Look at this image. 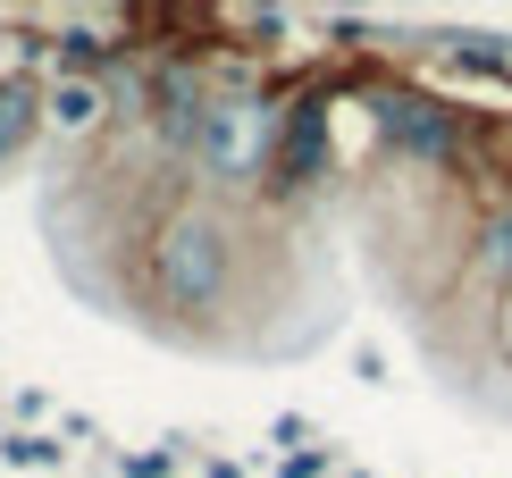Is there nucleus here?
<instances>
[{
  "instance_id": "nucleus-1",
  "label": "nucleus",
  "mask_w": 512,
  "mask_h": 478,
  "mask_svg": "<svg viewBox=\"0 0 512 478\" xmlns=\"http://www.w3.org/2000/svg\"><path fill=\"white\" fill-rule=\"evenodd\" d=\"M160 286L177 294V302H219L227 286V235L210 227V219H177L168 227V244H160Z\"/></svg>"
},
{
  "instance_id": "nucleus-2",
  "label": "nucleus",
  "mask_w": 512,
  "mask_h": 478,
  "mask_svg": "<svg viewBox=\"0 0 512 478\" xmlns=\"http://www.w3.org/2000/svg\"><path fill=\"white\" fill-rule=\"evenodd\" d=\"M462 294H479V302L512 294V193L487 202L471 219V235H462Z\"/></svg>"
},
{
  "instance_id": "nucleus-3",
  "label": "nucleus",
  "mask_w": 512,
  "mask_h": 478,
  "mask_svg": "<svg viewBox=\"0 0 512 478\" xmlns=\"http://www.w3.org/2000/svg\"><path fill=\"white\" fill-rule=\"evenodd\" d=\"M387 126H395V143L412 151V160H445V151H454V118L437 110V101H387Z\"/></svg>"
},
{
  "instance_id": "nucleus-4",
  "label": "nucleus",
  "mask_w": 512,
  "mask_h": 478,
  "mask_svg": "<svg viewBox=\"0 0 512 478\" xmlns=\"http://www.w3.org/2000/svg\"><path fill=\"white\" fill-rule=\"evenodd\" d=\"M487 336H496V353H504V369H512V294L496 302V319H487Z\"/></svg>"
},
{
  "instance_id": "nucleus-5",
  "label": "nucleus",
  "mask_w": 512,
  "mask_h": 478,
  "mask_svg": "<svg viewBox=\"0 0 512 478\" xmlns=\"http://www.w3.org/2000/svg\"><path fill=\"white\" fill-rule=\"evenodd\" d=\"M504 51H512V34H504Z\"/></svg>"
}]
</instances>
